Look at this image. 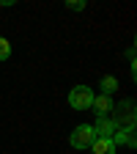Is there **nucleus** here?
Masks as SVG:
<instances>
[{
	"instance_id": "obj_1",
	"label": "nucleus",
	"mask_w": 137,
	"mask_h": 154,
	"mask_svg": "<svg viewBox=\"0 0 137 154\" xmlns=\"http://www.w3.org/2000/svg\"><path fill=\"white\" fill-rule=\"evenodd\" d=\"M91 102H93V91H91L88 85H74V88H71V94H69V105H71L74 110H88Z\"/></svg>"
},
{
	"instance_id": "obj_2",
	"label": "nucleus",
	"mask_w": 137,
	"mask_h": 154,
	"mask_svg": "<svg viewBox=\"0 0 137 154\" xmlns=\"http://www.w3.org/2000/svg\"><path fill=\"white\" fill-rule=\"evenodd\" d=\"M93 140H96V135H93V127L91 124H80V127L71 132V138H69V143L74 149H91Z\"/></svg>"
},
{
	"instance_id": "obj_3",
	"label": "nucleus",
	"mask_w": 137,
	"mask_h": 154,
	"mask_svg": "<svg viewBox=\"0 0 137 154\" xmlns=\"http://www.w3.org/2000/svg\"><path fill=\"white\" fill-rule=\"evenodd\" d=\"M91 107H93V113H96V119H107V116L112 113V99H110V96H104V94H99V96H93Z\"/></svg>"
},
{
	"instance_id": "obj_4",
	"label": "nucleus",
	"mask_w": 137,
	"mask_h": 154,
	"mask_svg": "<svg viewBox=\"0 0 137 154\" xmlns=\"http://www.w3.org/2000/svg\"><path fill=\"white\" fill-rule=\"evenodd\" d=\"M115 129L118 127L112 124V119H96V124H93V135L96 138H104V140H112Z\"/></svg>"
},
{
	"instance_id": "obj_5",
	"label": "nucleus",
	"mask_w": 137,
	"mask_h": 154,
	"mask_svg": "<svg viewBox=\"0 0 137 154\" xmlns=\"http://www.w3.org/2000/svg\"><path fill=\"white\" fill-rule=\"evenodd\" d=\"M132 107H134L132 102H124V110L121 107H112V110H118V113H115V119H112V124L121 127V121H126V129H132V124H134V110Z\"/></svg>"
},
{
	"instance_id": "obj_6",
	"label": "nucleus",
	"mask_w": 137,
	"mask_h": 154,
	"mask_svg": "<svg viewBox=\"0 0 137 154\" xmlns=\"http://www.w3.org/2000/svg\"><path fill=\"white\" fill-rule=\"evenodd\" d=\"M91 154H115V143L104 140V138H96L91 143Z\"/></svg>"
},
{
	"instance_id": "obj_7",
	"label": "nucleus",
	"mask_w": 137,
	"mask_h": 154,
	"mask_svg": "<svg viewBox=\"0 0 137 154\" xmlns=\"http://www.w3.org/2000/svg\"><path fill=\"white\" fill-rule=\"evenodd\" d=\"M112 91H118V80H115V77H110V74H107L104 80H102V94H104V96H110Z\"/></svg>"
},
{
	"instance_id": "obj_8",
	"label": "nucleus",
	"mask_w": 137,
	"mask_h": 154,
	"mask_svg": "<svg viewBox=\"0 0 137 154\" xmlns=\"http://www.w3.org/2000/svg\"><path fill=\"white\" fill-rule=\"evenodd\" d=\"M8 55H11V42H8V38H3V36H0V61H6Z\"/></svg>"
},
{
	"instance_id": "obj_9",
	"label": "nucleus",
	"mask_w": 137,
	"mask_h": 154,
	"mask_svg": "<svg viewBox=\"0 0 137 154\" xmlns=\"http://www.w3.org/2000/svg\"><path fill=\"white\" fill-rule=\"evenodd\" d=\"M69 8H71V11H82V8H85V3H82V0H77V3L71 0V3H69Z\"/></svg>"
}]
</instances>
